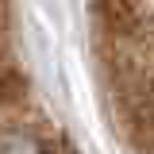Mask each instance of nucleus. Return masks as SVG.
<instances>
[{
    "label": "nucleus",
    "instance_id": "nucleus-1",
    "mask_svg": "<svg viewBox=\"0 0 154 154\" xmlns=\"http://www.w3.org/2000/svg\"><path fill=\"white\" fill-rule=\"evenodd\" d=\"M146 4L150 0H93L108 96L119 108V127L135 135L139 154L146 146Z\"/></svg>",
    "mask_w": 154,
    "mask_h": 154
},
{
    "label": "nucleus",
    "instance_id": "nucleus-2",
    "mask_svg": "<svg viewBox=\"0 0 154 154\" xmlns=\"http://www.w3.org/2000/svg\"><path fill=\"white\" fill-rule=\"evenodd\" d=\"M0 154H73L35 93L12 0H0Z\"/></svg>",
    "mask_w": 154,
    "mask_h": 154
}]
</instances>
